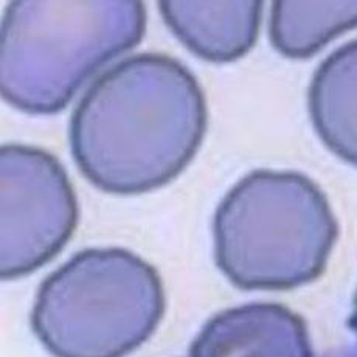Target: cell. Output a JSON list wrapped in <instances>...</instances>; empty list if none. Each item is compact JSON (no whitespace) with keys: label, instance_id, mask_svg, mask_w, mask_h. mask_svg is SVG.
Wrapping results in <instances>:
<instances>
[{"label":"cell","instance_id":"cell-1","mask_svg":"<svg viewBox=\"0 0 357 357\" xmlns=\"http://www.w3.org/2000/svg\"><path fill=\"white\" fill-rule=\"evenodd\" d=\"M207 101L190 68L160 53L129 56L100 75L68 126L73 160L93 187L116 196L157 190L195 159Z\"/></svg>","mask_w":357,"mask_h":357},{"label":"cell","instance_id":"cell-2","mask_svg":"<svg viewBox=\"0 0 357 357\" xmlns=\"http://www.w3.org/2000/svg\"><path fill=\"white\" fill-rule=\"evenodd\" d=\"M146 31L137 0H15L0 29V92L33 115L64 111L95 73Z\"/></svg>","mask_w":357,"mask_h":357},{"label":"cell","instance_id":"cell-3","mask_svg":"<svg viewBox=\"0 0 357 357\" xmlns=\"http://www.w3.org/2000/svg\"><path fill=\"white\" fill-rule=\"evenodd\" d=\"M337 238L326 195L297 171H252L224 196L213 219L216 266L243 291L312 283Z\"/></svg>","mask_w":357,"mask_h":357},{"label":"cell","instance_id":"cell-4","mask_svg":"<svg viewBox=\"0 0 357 357\" xmlns=\"http://www.w3.org/2000/svg\"><path fill=\"white\" fill-rule=\"evenodd\" d=\"M159 272L120 247L78 252L39 286L31 329L54 357H125L165 314Z\"/></svg>","mask_w":357,"mask_h":357},{"label":"cell","instance_id":"cell-5","mask_svg":"<svg viewBox=\"0 0 357 357\" xmlns=\"http://www.w3.org/2000/svg\"><path fill=\"white\" fill-rule=\"evenodd\" d=\"M0 275L16 280L49 263L70 241L78 201L56 157L15 143L0 148Z\"/></svg>","mask_w":357,"mask_h":357},{"label":"cell","instance_id":"cell-6","mask_svg":"<svg viewBox=\"0 0 357 357\" xmlns=\"http://www.w3.org/2000/svg\"><path fill=\"white\" fill-rule=\"evenodd\" d=\"M190 357H314V351L297 312L278 303H249L213 315Z\"/></svg>","mask_w":357,"mask_h":357},{"label":"cell","instance_id":"cell-7","mask_svg":"<svg viewBox=\"0 0 357 357\" xmlns=\"http://www.w3.org/2000/svg\"><path fill=\"white\" fill-rule=\"evenodd\" d=\"M159 11L171 33L208 63H231L255 47L263 19V2H188L162 0Z\"/></svg>","mask_w":357,"mask_h":357},{"label":"cell","instance_id":"cell-8","mask_svg":"<svg viewBox=\"0 0 357 357\" xmlns=\"http://www.w3.org/2000/svg\"><path fill=\"white\" fill-rule=\"evenodd\" d=\"M307 111L321 143L357 167V39L339 47L314 72Z\"/></svg>","mask_w":357,"mask_h":357},{"label":"cell","instance_id":"cell-9","mask_svg":"<svg viewBox=\"0 0 357 357\" xmlns=\"http://www.w3.org/2000/svg\"><path fill=\"white\" fill-rule=\"evenodd\" d=\"M357 29V0L272 3L269 39L289 59H307L340 34Z\"/></svg>","mask_w":357,"mask_h":357},{"label":"cell","instance_id":"cell-10","mask_svg":"<svg viewBox=\"0 0 357 357\" xmlns=\"http://www.w3.org/2000/svg\"><path fill=\"white\" fill-rule=\"evenodd\" d=\"M349 328L353 329L354 334L357 335V291H356V295H354V303H353V312H351V317H349V321H348Z\"/></svg>","mask_w":357,"mask_h":357}]
</instances>
